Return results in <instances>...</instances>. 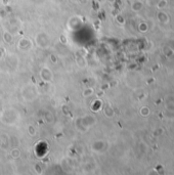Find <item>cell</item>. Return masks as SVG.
<instances>
[{
  "instance_id": "5b68a950",
  "label": "cell",
  "mask_w": 174,
  "mask_h": 175,
  "mask_svg": "<svg viewBox=\"0 0 174 175\" xmlns=\"http://www.w3.org/2000/svg\"><path fill=\"white\" fill-rule=\"evenodd\" d=\"M168 5V1L167 0H158L156 3V6L159 10H163L164 8H166Z\"/></svg>"
},
{
  "instance_id": "277c9868",
  "label": "cell",
  "mask_w": 174,
  "mask_h": 175,
  "mask_svg": "<svg viewBox=\"0 0 174 175\" xmlns=\"http://www.w3.org/2000/svg\"><path fill=\"white\" fill-rule=\"evenodd\" d=\"M162 52H163V54L166 56V58H172V56L174 55V51L171 48H169L167 45H165V46L162 48Z\"/></svg>"
},
{
  "instance_id": "7a4b0ae2",
  "label": "cell",
  "mask_w": 174,
  "mask_h": 175,
  "mask_svg": "<svg viewBox=\"0 0 174 175\" xmlns=\"http://www.w3.org/2000/svg\"><path fill=\"white\" fill-rule=\"evenodd\" d=\"M165 108L168 112H174V96L173 95H168L164 100Z\"/></svg>"
},
{
  "instance_id": "8992f818",
  "label": "cell",
  "mask_w": 174,
  "mask_h": 175,
  "mask_svg": "<svg viewBox=\"0 0 174 175\" xmlns=\"http://www.w3.org/2000/svg\"><path fill=\"white\" fill-rule=\"evenodd\" d=\"M140 114H141V116H144V117H148L151 114V111L148 107H144V108L140 109Z\"/></svg>"
},
{
  "instance_id": "ba28073f",
  "label": "cell",
  "mask_w": 174,
  "mask_h": 175,
  "mask_svg": "<svg viewBox=\"0 0 174 175\" xmlns=\"http://www.w3.org/2000/svg\"><path fill=\"white\" fill-rule=\"evenodd\" d=\"M163 133H164V130H163V128H157V129H155V130L153 131V135L155 137L161 136Z\"/></svg>"
},
{
  "instance_id": "9c48e42d",
  "label": "cell",
  "mask_w": 174,
  "mask_h": 175,
  "mask_svg": "<svg viewBox=\"0 0 174 175\" xmlns=\"http://www.w3.org/2000/svg\"><path fill=\"white\" fill-rule=\"evenodd\" d=\"M166 45L169 48H171L174 51V38H171V39H169V40L167 41V43H166Z\"/></svg>"
},
{
  "instance_id": "6da1fadb",
  "label": "cell",
  "mask_w": 174,
  "mask_h": 175,
  "mask_svg": "<svg viewBox=\"0 0 174 175\" xmlns=\"http://www.w3.org/2000/svg\"><path fill=\"white\" fill-rule=\"evenodd\" d=\"M157 19H158V22L160 24L167 25V24H169V22H170V16H168V13L165 12V11L159 10L158 12H157Z\"/></svg>"
},
{
  "instance_id": "3957f363",
  "label": "cell",
  "mask_w": 174,
  "mask_h": 175,
  "mask_svg": "<svg viewBox=\"0 0 174 175\" xmlns=\"http://www.w3.org/2000/svg\"><path fill=\"white\" fill-rule=\"evenodd\" d=\"M131 8H132L133 11H135V12H138L144 8V2L140 1V0H135V1H133L132 5H131Z\"/></svg>"
},
{
  "instance_id": "52a82bcc",
  "label": "cell",
  "mask_w": 174,
  "mask_h": 175,
  "mask_svg": "<svg viewBox=\"0 0 174 175\" xmlns=\"http://www.w3.org/2000/svg\"><path fill=\"white\" fill-rule=\"evenodd\" d=\"M138 28H139L140 32H142V33H145V32H147V31L148 30V26L147 23H140Z\"/></svg>"
}]
</instances>
